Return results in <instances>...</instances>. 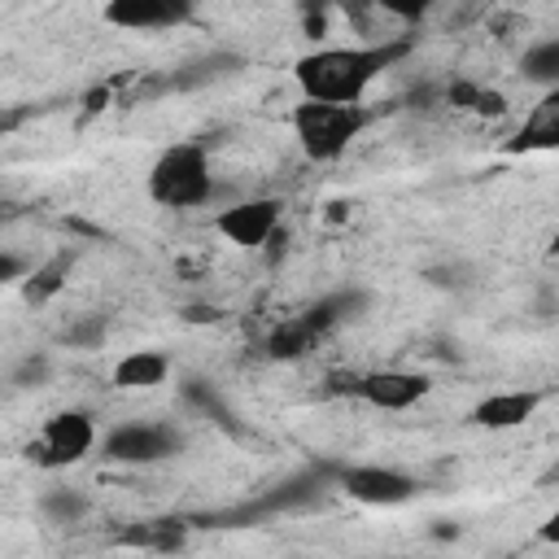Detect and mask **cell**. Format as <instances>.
<instances>
[{
	"mask_svg": "<svg viewBox=\"0 0 559 559\" xmlns=\"http://www.w3.org/2000/svg\"><path fill=\"white\" fill-rule=\"evenodd\" d=\"M406 39H384V44H336V48H314L297 57L293 83L306 100H367L371 83L406 57Z\"/></svg>",
	"mask_w": 559,
	"mask_h": 559,
	"instance_id": "obj_1",
	"label": "cell"
},
{
	"mask_svg": "<svg viewBox=\"0 0 559 559\" xmlns=\"http://www.w3.org/2000/svg\"><path fill=\"white\" fill-rule=\"evenodd\" d=\"M144 192L162 210H201V205H210L214 192H218L210 144L205 140H175V144H166L153 157L148 175H144Z\"/></svg>",
	"mask_w": 559,
	"mask_h": 559,
	"instance_id": "obj_2",
	"label": "cell"
},
{
	"mask_svg": "<svg viewBox=\"0 0 559 559\" xmlns=\"http://www.w3.org/2000/svg\"><path fill=\"white\" fill-rule=\"evenodd\" d=\"M367 100H306L293 109V135L310 162H336L367 127H371Z\"/></svg>",
	"mask_w": 559,
	"mask_h": 559,
	"instance_id": "obj_3",
	"label": "cell"
},
{
	"mask_svg": "<svg viewBox=\"0 0 559 559\" xmlns=\"http://www.w3.org/2000/svg\"><path fill=\"white\" fill-rule=\"evenodd\" d=\"M96 450V419L87 411H57L52 419L39 424V432L26 441V459L35 467H70Z\"/></svg>",
	"mask_w": 559,
	"mask_h": 559,
	"instance_id": "obj_4",
	"label": "cell"
},
{
	"mask_svg": "<svg viewBox=\"0 0 559 559\" xmlns=\"http://www.w3.org/2000/svg\"><path fill=\"white\" fill-rule=\"evenodd\" d=\"M345 393H354L358 402L376 406V411H389V415H402L411 406H419L432 389V380L424 371H406V367H384V371H362V376H349L341 384Z\"/></svg>",
	"mask_w": 559,
	"mask_h": 559,
	"instance_id": "obj_5",
	"label": "cell"
},
{
	"mask_svg": "<svg viewBox=\"0 0 559 559\" xmlns=\"http://www.w3.org/2000/svg\"><path fill=\"white\" fill-rule=\"evenodd\" d=\"M175 450H179V432L166 428V424H148V419L118 424L100 441V454L109 463H122V467H148V463L170 459Z\"/></svg>",
	"mask_w": 559,
	"mask_h": 559,
	"instance_id": "obj_6",
	"label": "cell"
},
{
	"mask_svg": "<svg viewBox=\"0 0 559 559\" xmlns=\"http://www.w3.org/2000/svg\"><path fill=\"white\" fill-rule=\"evenodd\" d=\"M280 218H284L280 197H245L214 214V231L240 249H262L280 231Z\"/></svg>",
	"mask_w": 559,
	"mask_h": 559,
	"instance_id": "obj_7",
	"label": "cell"
},
{
	"mask_svg": "<svg viewBox=\"0 0 559 559\" xmlns=\"http://www.w3.org/2000/svg\"><path fill=\"white\" fill-rule=\"evenodd\" d=\"M336 485L362 502V507H402L415 498V476L402 472V467H384V463H354V467H341L336 472Z\"/></svg>",
	"mask_w": 559,
	"mask_h": 559,
	"instance_id": "obj_8",
	"label": "cell"
},
{
	"mask_svg": "<svg viewBox=\"0 0 559 559\" xmlns=\"http://www.w3.org/2000/svg\"><path fill=\"white\" fill-rule=\"evenodd\" d=\"M197 0H105V22L118 31H175L192 22Z\"/></svg>",
	"mask_w": 559,
	"mask_h": 559,
	"instance_id": "obj_9",
	"label": "cell"
},
{
	"mask_svg": "<svg viewBox=\"0 0 559 559\" xmlns=\"http://www.w3.org/2000/svg\"><path fill=\"white\" fill-rule=\"evenodd\" d=\"M542 389H498L489 397H480L472 406V424L476 428H489V432H507V428H520L537 415L542 406Z\"/></svg>",
	"mask_w": 559,
	"mask_h": 559,
	"instance_id": "obj_10",
	"label": "cell"
},
{
	"mask_svg": "<svg viewBox=\"0 0 559 559\" xmlns=\"http://www.w3.org/2000/svg\"><path fill=\"white\" fill-rule=\"evenodd\" d=\"M507 148L511 153H555L559 148V87H546L537 96V105L524 114V122Z\"/></svg>",
	"mask_w": 559,
	"mask_h": 559,
	"instance_id": "obj_11",
	"label": "cell"
},
{
	"mask_svg": "<svg viewBox=\"0 0 559 559\" xmlns=\"http://www.w3.org/2000/svg\"><path fill=\"white\" fill-rule=\"evenodd\" d=\"M170 376V358L157 349H131L114 362V384L118 389H157Z\"/></svg>",
	"mask_w": 559,
	"mask_h": 559,
	"instance_id": "obj_12",
	"label": "cell"
},
{
	"mask_svg": "<svg viewBox=\"0 0 559 559\" xmlns=\"http://www.w3.org/2000/svg\"><path fill=\"white\" fill-rule=\"evenodd\" d=\"M70 262H74V253H52L48 262L31 266V271H26V284H22L26 301H31V306L48 301V297H52V293L66 284V275H70Z\"/></svg>",
	"mask_w": 559,
	"mask_h": 559,
	"instance_id": "obj_13",
	"label": "cell"
},
{
	"mask_svg": "<svg viewBox=\"0 0 559 559\" xmlns=\"http://www.w3.org/2000/svg\"><path fill=\"white\" fill-rule=\"evenodd\" d=\"M520 74H524L528 83H537L542 92H546V87H559V35H555V39H537L533 48H524Z\"/></svg>",
	"mask_w": 559,
	"mask_h": 559,
	"instance_id": "obj_14",
	"label": "cell"
},
{
	"mask_svg": "<svg viewBox=\"0 0 559 559\" xmlns=\"http://www.w3.org/2000/svg\"><path fill=\"white\" fill-rule=\"evenodd\" d=\"M87 493L74 489V485H52L44 498H39V511L52 520V524H79L87 515Z\"/></svg>",
	"mask_w": 559,
	"mask_h": 559,
	"instance_id": "obj_15",
	"label": "cell"
},
{
	"mask_svg": "<svg viewBox=\"0 0 559 559\" xmlns=\"http://www.w3.org/2000/svg\"><path fill=\"white\" fill-rule=\"evenodd\" d=\"M450 105H454V109H467V114H489V118H498V114L507 109L502 92H493V87H485V83H467V79L450 83Z\"/></svg>",
	"mask_w": 559,
	"mask_h": 559,
	"instance_id": "obj_16",
	"label": "cell"
},
{
	"mask_svg": "<svg viewBox=\"0 0 559 559\" xmlns=\"http://www.w3.org/2000/svg\"><path fill=\"white\" fill-rule=\"evenodd\" d=\"M314 336H319V328L310 323V314L288 319V323H280V328L271 332V354H275V358H297L301 349H310Z\"/></svg>",
	"mask_w": 559,
	"mask_h": 559,
	"instance_id": "obj_17",
	"label": "cell"
},
{
	"mask_svg": "<svg viewBox=\"0 0 559 559\" xmlns=\"http://www.w3.org/2000/svg\"><path fill=\"white\" fill-rule=\"evenodd\" d=\"M424 280L437 284V288H454V293H463V288L476 284V271H472L467 262H441V266H428Z\"/></svg>",
	"mask_w": 559,
	"mask_h": 559,
	"instance_id": "obj_18",
	"label": "cell"
},
{
	"mask_svg": "<svg viewBox=\"0 0 559 559\" xmlns=\"http://www.w3.org/2000/svg\"><path fill=\"white\" fill-rule=\"evenodd\" d=\"M384 13H393L397 22H424L428 17V9H432V0H376Z\"/></svg>",
	"mask_w": 559,
	"mask_h": 559,
	"instance_id": "obj_19",
	"label": "cell"
},
{
	"mask_svg": "<svg viewBox=\"0 0 559 559\" xmlns=\"http://www.w3.org/2000/svg\"><path fill=\"white\" fill-rule=\"evenodd\" d=\"M44 376H48V358H44V354H31V358H22V367L13 371V384L31 389V384H39Z\"/></svg>",
	"mask_w": 559,
	"mask_h": 559,
	"instance_id": "obj_20",
	"label": "cell"
},
{
	"mask_svg": "<svg viewBox=\"0 0 559 559\" xmlns=\"http://www.w3.org/2000/svg\"><path fill=\"white\" fill-rule=\"evenodd\" d=\"M542 537L559 546V511H550V515H546V524H542Z\"/></svg>",
	"mask_w": 559,
	"mask_h": 559,
	"instance_id": "obj_21",
	"label": "cell"
},
{
	"mask_svg": "<svg viewBox=\"0 0 559 559\" xmlns=\"http://www.w3.org/2000/svg\"><path fill=\"white\" fill-rule=\"evenodd\" d=\"M550 253H559V236H555V240H550Z\"/></svg>",
	"mask_w": 559,
	"mask_h": 559,
	"instance_id": "obj_22",
	"label": "cell"
}]
</instances>
